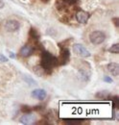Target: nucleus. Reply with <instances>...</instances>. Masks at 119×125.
Wrapping results in <instances>:
<instances>
[{
  "label": "nucleus",
  "mask_w": 119,
  "mask_h": 125,
  "mask_svg": "<svg viewBox=\"0 0 119 125\" xmlns=\"http://www.w3.org/2000/svg\"><path fill=\"white\" fill-rule=\"evenodd\" d=\"M58 65L57 58L54 57L52 54H50L47 51H42L41 60H40V66L43 67L45 70H49L52 67H55Z\"/></svg>",
  "instance_id": "1"
},
{
  "label": "nucleus",
  "mask_w": 119,
  "mask_h": 125,
  "mask_svg": "<svg viewBox=\"0 0 119 125\" xmlns=\"http://www.w3.org/2000/svg\"><path fill=\"white\" fill-rule=\"evenodd\" d=\"M70 58V52L68 50L67 47L62 46L60 48V56L57 58V62L58 65H63L69 61Z\"/></svg>",
  "instance_id": "2"
},
{
  "label": "nucleus",
  "mask_w": 119,
  "mask_h": 125,
  "mask_svg": "<svg viewBox=\"0 0 119 125\" xmlns=\"http://www.w3.org/2000/svg\"><path fill=\"white\" fill-rule=\"evenodd\" d=\"M106 39V36L103 32L94 31L89 35V40L93 44H100L102 43Z\"/></svg>",
  "instance_id": "3"
},
{
  "label": "nucleus",
  "mask_w": 119,
  "mask_h": 125,
  "mask_svg": "<svg viewBox=\"0 0 119 125\" xmlns=\"http://www.w3.org/2000/svg\"><path fill=\"white\" fill-rule=\"evenodd\" d=\"M72 48H73V51H74L75 54H77V55H79V56H81L83 58L90 57V52L83 44L75 43Z\"/></svg>",
  "instance_id": "4"
},
{
  "label": "nucleus",
  "mask_w": 119,
  "mask_h": 125,
  "mask_svg": "<svg viewBox=\"0 0 119 125\" xmlns=\"http://www.w3.org/2000/svg\"><path fill=\"white\" fill-rule=\"evenodd\" d=\"M36 120H37V115L33 113H25L20 118H19V121L22 123V124H26V125H31L36 123Z\"/></svg>",
  "instance_id": "5"
},
{
  "label": "nucleus",
  "mask_w": 119,
  "mask_h": 125,
  "mask_svg": "<svg viewBox=\"0 0 119 125\" xmlns=\"http://www.w3.org/2000/svg\"><path fill=\"white\" fill-rule=\"evenodd\" d=\"M89 18V13L85 12V11H81L79 10L76 14V19L78 20L79 23H82V24H86L88 22Z\"/></svg>",
  "instance_id": "6"
},
{
  "label": "nucleus",
  "mask_w": 119,
  "mask_h": 125,
  "mask_svg": "<svg viewBox=\"0 0 119 125\" xmlns=\"http://www.w3.org/2000/svg\"><path fill=\"white\" fill-rule=\"evenodd\" d=\"M5 28H6L7 31L9 32H15L19 28V23L15 19H10V20H8L6 22Z\"/></svg>",
  "instance_id": "7"
},
{
  "label": "nucleus",
  "mask_w": 119,
  "mask_h": 125,
  "mask_svg": "<svg viewBox=\"0 0 119 125\" xmlns=\"http://www.w3.org/2000/svg\"><path fill=\"white\" fill-rule=\"evenodd\" d=\"M46 95H47V94H46V92L44 90L37 89V90L32 92V96L37 98V99H39V100H44L46 98Z\"/></svg>",
  "instance_id": "8"
},
{
  "label": "nucleus",
  "mask_w": 119,
  "mask_h": 125,
  "mask_svg": "<svg viewBox=\"0 0 119 125\" xmlns=\"http://www.w3.org/2000/svg\"><path fill=\"white\" fill-rule=\"evenodd\" d=\"M33 52H34L33 47L31 46V45H28V44L27 45H24V46L20 49V55L22 57H24V58H27V57L31 56L33 54Z\"/></svg>",
  "instance_id": "9"
},
{
  "label": "nucleus",
  "mask_w": 119,
  "mask_h": 125,
  "mask_svg": "<svg viewBox=\"0 0 119 125\" xmlns=\"http://www.w3.org/2000/svg\"><path fill=\"white\" fill-rule=\"evenodd\" d=\"M108 69L109 71L113 75V76H117L119 73V66L117 63L115 62H110L109 65H108Z\"/></svg>",
  "instance_id": "10"
},
{
  "label": "nucleus",
  "mask_w": 119,
  "mask_h": 125,
  "mask_svg": "<svg viewBox=\"0 0 119 125\" xmlns=\"http://www.w3.org/2000/svg\"><path fill=\"white\" fill-rule=\"evenodd\" d=\"M29 36L34 42H36V41H38V40L40 39V35H39V33H38V31H37L34 27H32V28L30 29Z\"/></svg>",
  "instance_id": "11"
},
{
  "label": "nucleus",
  "mask_w": 119,
  "mask_h": 125,
  "mask_svg": "<svg viewBox=\"0 0 119 125\" xmlns=\"http://www.w3.org/2000/svg\"><path fill=\"white\" fill-rule=\"evenodd\" d=\"M46 71H47V70H45L44 68L41 67L40 65H37V66L34 67V72H35L38 76H42V75H44Z\"/></svg>",
  "instance_id": "12"
},
{
  "label": "nucleus",
  "mask_w": 119,
  "mask_h": 125,
  "mask_svg": "<svg viewBox=\"0 0 119 125\" xmlns=\"http://www.w3.org/2000/svg\"><path fill=\"white\" fill-rule=\"evenodd\" d=\"M109 52H111V53H118L119 52L118 43H115V44H113L112 46H110V48H109Z\"/></svg>",
  "instance_id": "13"
},
{
  "label": "nucleus",
  "mask_w": 119,
  "mask_h": 125,
  "mask_svg": "<svg viewBox=\"0 0 119 125\" xmlns=\"http://www.w3.org/2000/svg\"><path fill=\"white\" fill-rule=\"evenodd\" d=\"M112 103H113V106H114V107H118L119 99L117 96H113V97H112Z\"/></svg>",
  "instance_id": "14"
},
{
  "label": "nucleus",
  "mask_w": 119,
  "mask_h": 125,
  "mask_svg": "<svg viewBox=\"0 0 119 125\" xmlns=\"http://www.w3.org/2000/svg\"><path fill=\"white\" fill-rule=\"evenodd\" d=\"M65 123H68V124H79V123H81V121L80 120H77V121H75V119H66L65 120Z\"/></svg>",
  "instance_id": "15"
},
{
  "label": "nucleus",
  "mask_w": 119,
  "mask_h": 125,
  "mask_svg": "<svg viewBox=\"0 0 119 125\" xmlns=\"http://www.w3.org/2000/svg\"><path fill=\"white\" fill-rule=\"evenodd\" d=\"M64 3L68 4V5H74L77 3V0H62Z\"/></svg>",
  "instance_id": "16"
},
{
  "label": "nucleus",
  "mask_w": 119,
  "mask_h": 125,
  "mask_svg": "<svg viewBox=\"0 0 119 125\" xmlns=\"http://www.w3.org/2000/svg\"><path fill=\"white\" fill-rule=\"evenodd\" d=\"M31 110H32V108H30L28 106H23V107L21 108V111H22L23 113H29V112H31Z\"/></svg>",
  "instance_id": "17"
},
{
  "label": "nucleus",
  "mask_w": 119,
  "mask_h": 125,
  "mask_svg": "<svg viewBox=\"0 0 119 125\" xmlns=\"http://www.w3.org/2000/svg\"><path fill=\"white\" fill-rule=\"evenodd\" d=\"M104 81L107 83H112V79L109 76H104Z\"/></svg>",
  "instance_id": "18"
},
{
  "label": "nucleus",
  "mask_w": 119,
  "mask_h": 125,
  "mask_svg": "<svg viewBox=\"0 0 119 125\" xmlns=\"http://www.w3.org/2000/svg\"><path fill=\"white\" fill-rule=\"evenodd\" d=\"M0 62H8V59L4 55L0 54Z\"/></svg>",
  "instance_id": "19"
},
{
  "label": "nucleus",
  "mask_w": 119,
  "mask_h": 125,
  "mask_svg": "<svg viewBox=\"0 0 119 125\" xmlns=\"http://www.w3.org/2000/svg\"><path fill=\"white\" fill-rule=\"evenodd\" d=\"M117 20H118L117 18H114V19H113V22L115 23V26H116V27H118V21H117Z\"/></svg>",
  "instance_id": "20"
},
{
  "label": "nucleus",
  "mask_w": 119,
  "mask_h": 125,
  "mask_svg": "<svg viewBox=\"0 0 119 125\" xmlns=\"http://www.w3.org/2000/svg\"><path fill=\"white\" fill-rule=\"evenodd\" d=\"M10 57H11L12 59H15V55L14 54V53H13V52H10Z\"/></svg>",
  "instance_id": "21"
},
{
  "label": "nucleus",
  "mask_w": 119,
  "mask_h": 125,
  "mask_svg": "<svg viewBox=\"0 0 119 125\" xmlns=\"http://www.w3.org/2000/svg\"><path fill=\"white\" fill-rule=\"evenodd\" d=\"M3 6H4V2H3L2 0H0V9L3 8Z\"/></svg>",
  "instance_id": "22"
},
{
  "label": "nucleus",
  "mask_w": 119,
  "mask_h": 125,
  "mask_svg": "<svg viewBox=\"0 0 119 125\" xmlns=\"http://www.w3.org/2000/svg\"><path fill=\"white\" fill-rule=\"evenodd\" d=\"M42 1H43V2H45V3H46V2H48L49 0H42Z\"/></svg>",
  "instance_id": "23"
}]
</instances>
